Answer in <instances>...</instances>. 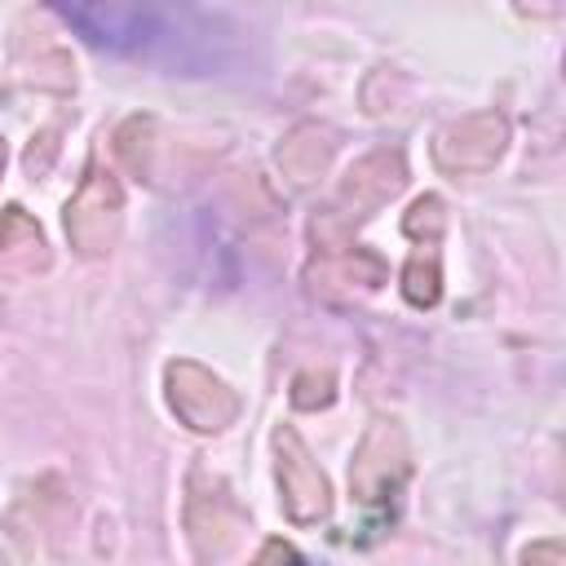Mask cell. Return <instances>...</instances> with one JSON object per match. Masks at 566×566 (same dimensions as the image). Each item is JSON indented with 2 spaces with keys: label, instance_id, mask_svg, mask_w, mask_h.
<instances>
[{
  "label": "cell",
  "instance_id": "ba28073f",
  "mask_svg": "<svg viewBox=\"0 0 566 566\" xmlns=\"http://www.w3.org/2000/svg\"><path fill=\"white\" fill-rule=\"evenodd\" d=\"M402 292L411 305H433L438 301V252H433V239L416 248L407 274H402Z\"/></svg>",
  "mask_w": 566,
  "mask_h": 566
},
{
  "label": "cell",
  "instance_id": "6da1fadb",
  "mask_svg": "<svg viewBox=\"0 0 566 566\" xmlns=\"http://www.w3.org/2000/svg\"><path fill=\"white\" fill-rule=\"evenodd\" d=\"M66 234L84 256H97L119 234V186L102 172H88L75 199L66 203Z\"/></svg>",
  "mask_w": 566,
  "mask_h": 566
},
{
  "label": "cell",
  "instance_id": "7a4b0ae2",
  "mask_svg": "<svg viewBox=\"0 0 566 566\" xmlns=\"http://www.w3.org/2000/svg\"><path fill=\"white\" fill-rule=\"evenodd\" d=\"M168 402L190 429H203V433L208 429H226L234 420V411H239L234 394L212 371H203L195 363H172L168 367Z\"/></svg>",
  "mask_w": 566,
  "mask_h": 566
},
{
  "label": "cell",
  "instance_id": "5b68a950",
  "mask_svg": "<svg viewBox=\"0 0 566 566\" xmlns=\"http://www.w3.org/2000/svg\"><path fill=\"white\" fill-rule=\"evenodd\" d=\"M500 146H504V119L500 115H469V119L438 133L433 155L447 172H482L495 164Z\"/></svg>",
  "mask_w": 566,
  "mask_h": 566
},
{
  "label": "cell",
  "instance_id": "3957f363",
  "mask_svg": "<svg viewBox=\"0 0 566 566\" xmlns=\"http://www.w3.org/2000/svg\"><path fill=\"white\" fill-rule=\"evenodd\" d=\"M279 486H283V509L292 522H318L332 509V491L323 469L310 460L305 442L292 429H279Z\"/></svg>",
  "mask_w": 566,
  "mask_h": 566
},
{
  "label": "cell",
  "instance_id": "30bf717a",
  "mask_svg": "<svg viewBox=\"0 0 566 566\" xmlns=\"http://www.w3.org/2000/svg\"><path fill=\"white\" fill-rule=\"evenodd\" d=\"M526 566H562V544L557 539H539L526 548Z\"/></svg>",
  "mask_w": 566,
  "mask_h": 566
},
{
  "label": "cell",
  "instance_id": "7c38bea8",
  "mask_svg": "<svg viewBox=\"0 0 566 566\" xmlns=\"http://www.w3.org/2000/svg\"><path fill=\"white\" fill-rule=\"evenodd\" d=\"M292 566H301V562H296V557H292Z\"/></svg>",
  "mask_w": 566,
  "mask_h": 566
},
{
  "label": "cell",
  "instance_id": "8992f818",
  "mask_svg": "<svg viewBox=\"0 0 566 566\" xmlns=\"http://www.w3.org/2000/svg\"><path fill=\"white\" fill-rule=\"evenodd\" d=\"M398 442V429L389 424H376L363 447H358V460H354V473H349V486L363 504H376V500H389L398 486H402V473H407V451L398 447L389 455V447Z\"/></svg>",
  "mask_w": 566,
  "mask_h": 566
},
{
  "label": "cell",
  "instance_id": "52a82bcc",
  "mask_svg": "<svg viewBox=\"0 0 566 566\" xmlns=\"http://www.w3.org/2000/svg\"><path fill=\"white\" fill-rule=\"evenodd\" d=\"M40 248H44V239L22 217V208H4V217H0V265L13 261V256H27V265H31L35 256H44Z\"/></svg>",
  "mask_w": 566,
  "mask_h": 566
},
{
  "label": "cell",
  "instance_id": "8fae6325",
  "mask_svg": "<svg viewBox=\"0 0 566 566\" xmlns=\"http://www.w3.org/2000/svg\"><path fill=\"white\" fill-rule=\"evenodd\" d=\"M0 168H4V142H0Z\"/></svg>",
  "mask_w": 566,
  "mask_h": 566
},
{
  "label": "cell",
  "instance_id": "277c9868",
  "mask_svg": "<svg viewBox=\"0 0 566 566\" xmlns=\"http://www.w3.org/2000/svg\"><path fill=\"white\" fill-rule=\"evenodd\" d=\"M402 181H407L402 155H398V150H376V155H367L363 164L349 168V177H345V186H340L332 212H336L340 221H358V217H367L371 208H380L385 199H394V195L402 190Z\"/></svg>",
  "mask_w": 566,
  "mask_h": 566
},
{
  "label": "cell",
  "instance_id": "9c48e42d",
  "mask_svg": "<svg viewBox=\"0 0 566 566\" xmlns=\"http://www.w3.org/2000/svg\"><path fill=\"white\" fill-rule=\"evenodd\" d=\"M279 164L292 172V181H314L318 172H323V164H327V142H318V146H305V128H296L287 142H283V150H279Z\"/></svg>",
  "mask_w": 566,
  "mask_h": 566
}]
</instances>
